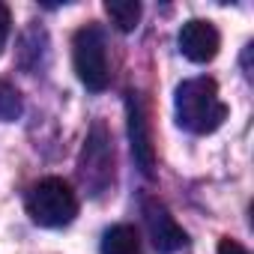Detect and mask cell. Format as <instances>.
I'll use <instances>...</instances> for the list:
<instances>
[{"instance_id":"6da1fadb","label":"cell","mask_w":254,"mask_h":254,"mask_svg":"<svg viewBox=\"0 0 254 254\" xmlns=\"http://www.w3.org/2000/svg\"><path fill=\"white\" fill-rule=\"evenodd\" d=\"M177 123L191 135H209L227 120V105L212 78H189L177 87Z\"/></svg>"},{"instance_id":"7a4b0ae2","label":"cell","mask_w":254,"mask_h":254,"mask_svg":"<svg viewBox=\"0 0 254 254\" xmlns=\"http://www.w3.org/2000/svg\"><path fill=\"white\" fill-rule=\"evenodd\" d=\"M27 215L39 227H63L78 215V197L66 180H39L27 194Z\"/></svg>"},{"instance_id":"3957f363","label":"cell","mask_w":254,"mask_h":254,"mask_svg":"<svg viewBox=\"0 0 254 254\" xmlns=\"http://www.w3.org/2000/svg\"><path fill=\"white\" fill-rule=\"evenodd\" d=\"M72 60H75V72L81 78V84L93 93H102L108 87V51H105V36L99 27L87 24L75 33L72 42Z\"/></svg>"},{"instance_id":"277c9868","label":"cell","mask_w":254,"mask_h":254,"mask_svg":"<svg viewBox=\"0 0 254 254\" xmlns=\"http://www.w3.org/2000/svg\"><path fill=\"white\" fill-rule=\"evenodd\" d=\"M78 174L93 194H102L111 186V180H114V147H111V135L105 129V123H93V129L84 141V150H81Z\"/></svg>"},{"instance_id":"5b68a950","label":"cell","mask_w":254,"mask_h":254,"mask_svg":"<svg viewBox=\"0 0 254 254\" xmlns=\"http://www.w3.org/2000/svg\"><path fill=\"white\" fill-rule=\"evenodd\" d=\"M126 123H129V144H132L135 165L147 180H153L156 177V150H153L147 114H144V105H141L138 93H126Z\"/></svg>"},{"instance_id":"8992f818","label":"cell","mask_w":254,"mask_h":254,"mask_svg":"<svg viewBox=\"0 0 254 254\" xmlns=\"http://www.w3.org/2000/svg\"><path fill=\"white\" fill-rule=\"evenodd\" d=\"M144 221H147V230H150V239H153L156 251L174 254V251H180L186 245V230L174 221V215L156 197L144 200Z\"/></svg>"},{"instance_id":"52a82bcc","label":"cell","mask_w":254,"mask_h":254,"mask_svg":"<svg viewBox=\"0 0 254 254\" xmlns=\"http://www.w3.org/2000/svg\"><path fill=\"white\" fill-rule=\"evenodd\" d=\"M177 42H180L183 57L191 60V63H209L218 54V48H221V36H218L215 24L200 21V18L186 21L180 36H177Z\"/></svg>"},{"instance_id":"ba28073f","label":"cell","mask_w":254,"mask_h":254,"mask_svg":"<svg viewBox=\"0 0 254 254\" xmlns=\"http://www.w3.org/2000/svg\"><path fill=\"white\" fill-rule=\"evenodd\" d=\"M102 254H141L138 230L129 224H114L102 236Z\"/></svg>"},{"instance_id":"9c48e42d","label":"cell","mask_w":254,"mask_h":254,"mask_svg":"<svg viewBox=\"0 0 254 254\" xmlns=\"http://www.w3.org/2000/svg\"><path fill=\"white\" fill-rule=\"evenodd\" d=\"M105 12L111 15V21L123 33H132L138 27V21H141V3L138 0H108Z\"/></svg>"},{"instance_id":"30bf717a","label":"cell","mask_w":254,"mask_h":254,"mask_svg":"<svg viewBox=\"0 0 254 254\" xmlns=\"http://www.w3.org/2000/svg\"><path fill=\"white\" fill-rule=\"evenodd\" d=\"M21 114H24L21 93L9 81H0V123H15Z\"/></svg>"},{"instance_id":"8fae6325","label":"cell","mask_w":254,"mask_h":254,"mask_svg":"<svg viewBox=\"0 0 254 254\" xmlns=\"http://www.w3.org/2000/svg\"><path fill=\"white\" fill-rule=\"evenodd\" d=\"M9 9L0 3V54H3V45H6V39H9Z\"/></svg>"},{"instance_id":"7c38bea8","label":"cell","mask_w":254,"mask_h":254,"mask_svg":"<svg viewBox=\"0 0 254 254\" xmlns=\"http://www.w3.org/2000/svg\"><path fill=\"white\" fill-rule=\"evenodd\" d=\"M218 254H248L239 242H233V239H221L218 242Z\"/></svg>"}]
</instances>
